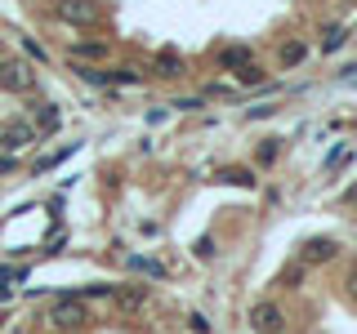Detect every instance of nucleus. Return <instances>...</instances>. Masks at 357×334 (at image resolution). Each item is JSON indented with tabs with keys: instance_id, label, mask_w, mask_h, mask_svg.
<instances>
[{
	"instance_id": "obj_18",
	"label": "nucleus",
	"mask_w": 357,
	"mask_h": 334,
	"mask_svg": "<svg viewBox=\"0 0 357 334\" xmlns=\"http://www.w3.org/2000/svg\"><path fill=\"white\" fill-rule=\"evenodd\" d=\"M344 40H349V27H331V31H326V40H321V49H326V54H335Z\"/></svg>"
},
{
	"instance_id": "obj_23",
	"label": "nucleus",
	"mask_w": 357,
	"mask_h": 334,
	"mask_svg": "<svg viewBox=\"0 0 357 334\" xmlns=\"http://www.w3.org/2000/svg\"><path fill=\"white\" fill-rule=\"evenodd\" d=\"M188 326H192V334H210V321L201 317V312H192V317H188Z\"/></svg>"
},
{
	"instance_id": "obj_24",
	"label": "nucleus",
	"mask_w": 357,
	"mask_h": 334,
	"mask_svg": "<svg viewBox=\"0 0 357 334\" xmlns=\"http://www.w3.org/2000/svg\"><path fill=\"white\" fill-rule=\"evenodd\" d=\"M22 49H27V54H31V58H40V63H45V58H50V54H45V49H40V45H36V40H31V36H22Z\"/></svg>"
},
{
	"instance_id": "obj_7",
	"label": "nucleus",
	"mask_w": 357,
	"mask_h": 334,
	"mask_svg": "<svg viewBox=\"0 0 357 334\" xmlns=\"http://www.w3.org/2000/svg\"><path fill=\"white\" fill-rule=\"evenodd\" d=\"M31 111H36V129H40V134H59V125H63V111L54 107V103H36Z\"/></svg>"
},
{
	"instance_id": "obj_11",
	"label": "nucleus",
	"mask_w": 357,
	"mask_h": 334,
	"mask_svg": "<svg viewBox=\"0 0 357 334\" xmlns=\"http://www.w3.org/2000/svg\"><path fill=\"white\" fill-rule=\"evenodd\" d=\"M72 54H76V58H85V63H103L107 58V45L103 40H81V45H72Z\"/></svg>"
},
{
	"instance_id": "obj_3",
	"label": "nucleus",
	"mask_w": 357,
	"mask_h": 334,
	"mask_svg": "<svg viewBox=\"0 0 357 334\" xmlns=\"http://www.w3.org/2000/svg\"><path fill=\"white\" fill-rule=\"evenodd\" d=\"M0 89H9V94H31V89H36V76H31L27 63L5 58L0 63Z\"/></svg>"
},
{
	"instance_id": "obj_10",
	"label": "nucleus",
	"mask_w": 357,
	"mask_h": 334,
	"mask_svg": "<svg viewBox=\"0 0 357 334\" xmlns=\"http://www.w3.org/2000/svg\"><path fill=\"white\" fill-rule=\"evenodd\" d=\"M81 152V143H67L63 152H54V156H45V161H36V174H50V170H59L63 161H72V156Z\"/></svg>"
},
{
	"instance_id": "obj_4",
	"label": "nucleus",
	"mask_w": 357,
	"mask_h": 334,
	"mask_svg": "<svg viewBox=\"0 0 357 334\" xmlns=\"http://www.w3.org/2000/svg\"><path fill=\"white\" fill-rule=\"evenodd\" d=\"M36 138H40V129L27 125V120H14V125L0 129V148H5V152H27Z\"/></svg>"
},
{
	"instance_id": "obj_15",
	"label": "nucleus",
	"mask_w": 357,
	"mask_h": 334,
	"mask_svg": "<svg viewBox=\"0 0 357 334\" xmlns=\"http://www.w3.org/2000/svg\"><path fill=\"white\" fill-rule=\"evenodd\" d=\"M156 72L174 81V76H183V58H178V54H161V58H156Z\"/></svg>"
},
{
	"instance_id": "obj_6",
	"label": "nucleus",
	"mask_w": 357,
	"mask_h": 334,
	"mask_svg": "<svg viewBox=\"0 0 357 334\" xmlns=\"http://www.w3.org/2000/svg\"><path fill=\"white\" fill-rule=\"evenodd\" d=\"M340 254V245L331 237H317V241H304V263H331Z\"/></svg>"
},
{
	"instance_id": "obj_13",
	"label": "nucleus",
	"mask_w": 357,
	"mask_h": 334,
	"mask_svg": "<svg viewBox=\"0 0 357 334\" xmlns=\"http://www.w3.org/2000/svg\"><path fill=\"white\" fill-rule=\"evenodd\" d=\"M76 76H81L85 85H94V89H107L112 85V72H103V67H85L81 63V67H76Z\"/></svg>"
},
{
	"instance_id": "obj_27",
	"label": "nucleus",
	"mask_w": 357,
	"mask_h": 334,
	"mask_svg": "<svg viewBox=\"0 0 357 334\" xmlns=\"http://www.w3.org/2000/svg\"><path fill=\"white\" fill-rule=\"evenodd\" d=\"M14 170V156H0V174H9Z\"/></svg>"
},
{
	"instance_id": "obj_12",
	"label": "nucleus",
	"mask_w": 357,
	"mask_h": 334,
	"mask_svg": "<svg viewBox=\"0 0 357 334\" xmlns=\"http://www.w3.org/2000/svg\"><path fill=\"white\" fill-rule=\"evenodd\" d=\"M245 63H250V49H245V45H232V49L219 54V67H223V72H237V67H245Z\"/></svg>"
},
{
	"instance_id": "obj_16",
	"label": "nucleus",
	"mask_w": 357,
	"mask_h": 334,
	"mask_svg": "<svg viewBox=\"0 0 357 334\" xmlns=\"http://www.w3.org/2000/svg\"><path fill=\"white\" fill-rule=\"evenodd\" d=\"M219 183H237V187H255L259 178H255L250 170H219Z\"/></svg>"
},
{
	"instance_id": "obj_14",
	"label": "nucleus",
	"mask_w": 357,
	"mask_h": 334,
	"mask_svg": "<svg viewBox=\"0 0 357 334\" xmlns=\"http://www.w3.org/2000/svg\"><path fill=\"white\" fill-rule=\"evenodd\" d=\"M304 58H308V45L304 40H286L282 45V67H299Z\"/></svg>"
},
{
	"instance_id": "obj_19",
	"label": "nucleus",
	"mask_w": 357,
	"mask_h": 334,
	"mask_svg": "<svg viewBox=\"0 0 357 334\" xmlns=\"http://www.w3.org/2000/svg\"><path fill=\"white\" fill-rule=\"evenodd\" d=\"M143 76L134 72V67H112V85H139Z\"/></svg>"
},
{
	"instance_id": "obj_25",
	"label": "nucleus",
	"mask_w": 357,
	"mask_h": 334,
	"mask_svg": "<svg viewBox=\"0 0 357 334\" xmlns=\"http://www.w3.org/2000/svg\"><path fill=\"white\" fill-rule=\"evenodd\" d=\"M174 107H178V111H201V107H206V98H178Z\"/></svg>"
},
{
	"instance_id": "obj_17",
	"label": "nucleus",
	"mask_w": 357,
	"mask_h": 334,
	"mask_svg": "<svg viewBox=\"0 0 357 334\" xmlns=\"http://www.w3.org/2000/svg\"><path fill=\"white\" fill-rule=\"evenodd\" d=\"M232 76H237V85H259V81H264V67H259V63H245V67H237Z\"/></svg>"
},
{
	"instance_id": "obj_22",
	"label": "nucleus",
	"mask_w": 357,
	"mask_h": 334,
	"mask_svg": "<svg viewBox=\"0 0 357 334\" xmlns=\"http://www.w3.org/2000/svg\"><path fill=\"white\" fill-rule=\"evenodd\" d=\"M81 299H112V285H85Z\"/></svg>"
},
{
	"instance_id": "obj_8",
	"label": "nucleus",
	"mask_w": 357,
	"mask_h": 334,
	"mask_svg": "<svg viewBox=\"0 0 357 334\" xmlns=\"http://www.w3.org/2000/svg\"><path fill=\"white\" fill-rule=\"evenodd\" d=\"M126 263H130V272H143V276H152V281H165V263L148 259V254H126Z\"/></svg>"
},
{
	"instance_id": "obj_26",
	"label": "nucleus",
	"mask_w": 357,
	"mask_h": 334,
	"mask_svg": "<svg viewBox=\"0 0 357 334\" xmlns=\"http://www.w3.org/2000/svg\"><path fill=\"white\" fill-rule=\"evenodd\" d=\"M273 103H259V107H250V111H245V116H250V120H264V116H273Z\"/></svg>"
},
{
	"instance_id": "obj_28",
	"label": "nucleus",
	"mask_w": 357,
	"mask_h": 334,
	"mask_svg": "<svg viewBox=\"0 0 357 334\" xmlns=\"http://www.w3.org/2000/svg\"><path fill=\"white\" fill-rule=\"evenodd\" d=\"M0 326H5V312H0Z\"/></svg>"
},
{
	"instance_id": "obj_20",
	"label": "nucleus",
	"mask_w": 357,
	"mask_h": 334,
	"mask_svg": "<svg viewBox=\"0 0 357 334\" xmlns=\"http://www.w3.org/2000/svg\"><path fill=\"white\" fill-rule=\"evenodd\" d=\"M277 156H282V143H277V138H264V143H259V161H264V165H273Z\"/></svg>"
},
{
	"instance_id": "obj_9",
	"label": "nucleus",
	"mask_w": 357,
	"mask_h": 334,
	"mask_svg": "<svg viewBox=\"0 0 357 334\" xmlns=\"http://www.w3.org/2000/svg\"><path fill=\"white\" fill-rule=\"evenodd\" d=\"M112 299H116L121 308H143L148 289H143V285H112Z\"/></svg>"
},
{
	"instance_id": "obj_5",
	"label": "nucleus",
	"mask_w": 357,
	"mask_h": 334,
	"mask_svg": "<svg viewBox=\"0 0 357 334\" xmlns=\"http://www.w3.org/2000/svg\"><path fill=\"white\" fill-rule=\"evenodd\" d=\"M250 326L259 330V334H282L286 317H282V308H277V303H259V308L250 312Z\"/></svg>"
},
{
	"instance_id": "obj_2",
	"label": "nucleus",
	"mask_w": 357,
	"mask_h": 334,
	"mask_svg": "<svg viewBox=\"0 0 357 334\" xmlns=\"http://www.w3.org/2000/svg\"><path fill=\"white\" fill-rule=\"evenodd\" d=\"M54 18L67 22V27H94L98 5L94 0H54Z\"/></svg>"
},
{
	"instance_id": "obj_21",
	"label": "nucleus",
	"mask_w": 357,
	"mask_h": 334,
	"mask_svg": "<svg viewBox=\"0 0 357 334\" xmlns=\"http://www.w3.org/2000/svg\"><path fill=\"white\" fill-rule=\"evenodd\" d=\"M192 254H197V259H215V237H197Z\"/></svg>"
},
{
	"instance_id": "obj_1",
	"label": "nucleus",
	"mask_w": 357,
	"mask_h": 334,
	"mask_svg": "<svg viewBox=\"0 0 357 334\" xmlns=\"http://www.w3.org/2000/svg\"><path fill=\"white\" fill-rule=\"evenodd\" d=\"M50 321H54V326H63V330L85 326V321H89L85 299H81V294H59V299L50 303Z\"/></svg>"
}]
</instances>
